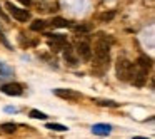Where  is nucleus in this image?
I'll list each match as a JSON object with an SVG mask.
<instances>
[{
    "label": "nucleus",
    "mask_w": 155,
    "mask_h": 139,
    "mask_svg": "<svg viewBox=\"0 0 155 139\" xmlns=\"http://www.w3.org/2000/svg\"><path fill=\"white\" fill-rule=\"evenodd\" d=\"M95 104H98V106H104V107H117V102H114V101H105V99H97L95 101Z\"/></svg>",
    "instance_id": "20"
},
{
    "label": "nucleus",
    "mask_w": 155,
    "mask_h": 139,
    "mask_svg": "<svg viewBox=\"0 0 155 139\" xmlns=\"http://www.w3.org/2000/svg\"><path fill=\"white\" fill-rule=\"evenodd\" d=\"M132 139H148V137H142V136H134Z\"/></svg>",
    "instance_id": "25"
},
{
    "label": "nucleus",
    "mask_w": 155,
    "mask_h": 139,
    "mask_svg": "<svg viewBox=\"0 0 155 139\" xmlns=\"http://www.w3.org/2000/svg\"><path fill=\"white\" fill-rule=\"evenodd\" d=\"M114 17H115V12L114 10H112V12H104V14L98 15V20H100V22H110V20H114Z\"/></svg>",
    "instance_id": "19"
},
{
    "label": "nucleus",
    "mask_w": 155,
    "mask_h": 139,
    "mask_svg": "<svg viewBox=\"0 0 155 139\" xmlns=\"http://www.w3.org/2000/svg\"><path fill=\"white\" fill-rule=\"evenodd\" d=\"M47 129H50V131H57V132H64L67 131V126L64 124H57V122H50V124H47Z\"/></svg>",
    "instance_id": "18"
},
{
    "label": "nucleus",
    "mask_w": 155,
    "mask_h": 139,
    "mask_svg": "<svg viewBox=\"0 0 155 139\" xmlns=\"http://www.w3.org/2000/svg\"><path fill=\"white\" fill-rule=\"evenodd\" d=\"M0 91L4 92V94L7 96H22L24 94V87H22L20 84H17V82H8V84H4L2 87H0Z\"/></svg>",
    "instance_id": "8"
},
{
    "label": "nucleus",
    "mask_w": 155,
    "mask_h": 139,
    "mask_svg": "<svg viewBox=\"0 0 155 139\" xmlns=\"http://www.w3.org/2000/svg\"><path fill=\"white\" fill-rule=\"evenodd\" d=\"M74 30L75 34H80V35H87L90 32V25H85V24H78V25H74Z\"/></svg>",
    "instance_id": "16"
},
{
    "label": "nucleus",
    "mask_w": 155,
    "mask_h": 139,
    "mask_svg": "<svg viewBox=\"0 0 155 139\" xmlns=\"http://www.w3.org/2000/svg\"><path fill=\"white\" fill-rule=\"evenodd\" d=\"M75 52H77L78 57L77 59H82V61H90L92 59V45L90 42L87 40L85 37H78L77 39V45H75Z\"/></svg>",
    "instance_id": "4"
},
{
    "label": "nucleus",
    "mask_w": 155,
    "mask_h": 139,
    "mask_svg": "<svg viewBox=\"0 0 155 139\" xmlns=\"http://www.w3.org/2000/svg\"><path fill=\"white\" fill-rule=\"evenodd\" d=\"M5 111H7V112H17L18 109L17 107H5Z\"/></svg>",
    "instance_id": "24"
},
{
    "label": "nucleus",
    "mask_w": 155,
    "mask_h": 139,
    "mask_svg": "<svg viewBox=\"0 0 155 139\" xmlns=\"http://www.w3.org/2000/svg\"><path fill=\"white\" fill-rule=\"evenodd\" d=\"M114 44V39L110 35L100 34L94 42V54H95V71L97 72H104L108 69L110 65V47Z\"/></svg>",
    "instance_id": "1"
},
{
    "label": "nucleus",
    "mask_w": 155,
    "mask_h": 139,
    "mask_svg": "<svg viewBox=\"0 0 155 139\" xmlns=\"http://www.w3.org/2000/svg\"><path fill=\"white\" fill-rule=\"evenodd\" d=\"M137 65H138V67H142V69H145V71H148L150 65H152V59L147 57V55H140L138 61H137Z\"/></svg>",
    "instance_id": "15"
},
{
    "label": "nucleus",
    "mask_w": 155,
    "mask_h": 139,
    "mask_svg": "<svg viewBox=\"0 0 155 139\" xmlns=\"http://www.w3.org/2000/svg\"><path fill=\"white\" fill-rule=\"evenodd\" d=\"M0 129L4 132H7V134H14L17 131V124H14V122H5V124L0 126Z\"/></svg>",
    "instance_id": "17"
},
{
    "label": "nucleus",
    "mask_w": 155,
    "mask_h": 139,
    "mask_svg": "<svg viewBox=\"0 0 155 139\" xmlns=\"http://www.w3.org/2000/svg\"><path fill=\"white\" fill-rule=\"evenodd\" d=\"M64 57H65V61H67V64L70 65V67H75V65L78 64V59L74 55V49H72L70 45H67V47H65Z\"/></svg>",
    "instance_id": "10"
},
{
    "label": "nucleus",
    "mask_w": 155,
    "mask_h": 139,
    "mask_svg": "<svg viewBox=\"0 0 155 139\" xmlns=\"http://www.w3.org/2000/svg\"><path fill=\"white\" fill-rule=\"evenodd\" d=\"M54 94L67 102H77L82 99V94L74 91V89H54Z\"/></svg>",
    "instance_id": "6"
},
{
    "label": "nucleus",
    "mask_w": 155,
    "mask_h": 139,
    "mask_svg": "<svg viewBox=\"0 0 155 139\" xmlns=\"http://www.w3.org/2000/svg\"><path fill=\"white\" fill-rule=\"evenodd\" d=\"M50 25L52 27H57V29H65V27H70V22L62 19V17H55L54 20L50 22Z\"/></svg>",
    "instance_id": "14"
},
{
    "label": "nucleus",
    "mask_w": 155,
    "mask_h": 139,
    "mask_svg": "<svg viewBox=\"0 0 155 139\" xmlns=\"http://www.w3.org/2000/svg\"><path fill=\"white\" fill-rule=\"evenodd\" d=\"M47 25H48V22L42 20V19H37V20H34L30 24V29L34 32H40V30H45V29H47Z\"/></svg>",
    "instance_id": "13"
},
{
    "label": "nucleus",
    "mask_w": 155,
    "mask_h": 139,
    "mask_svg": "<svg viewBox=\"0 0 155 139\" xmlns=\"http://www.w3.org/2000/svg\"><path fill=\"white\" fill-rule=\"evenodd\" d=\"M5 7H7L8 14H10L17 22H20V24H25V22L30 20V12H28L27 9H20V7H17V5H14L12 2H5Z\"/></svg>",
    "instance_id": "3"
},
{
    "label": "nucleus",
    "mask_w": 155,
    "mask_h": 139,
    "mask_svg": "<svg viewBox=\"0 0 155 139\" xmlns=\"http://www.w3.org/2000/svg\"><path fill=\"white\" fill-rule=\"evenodd\" d=\"M132 74H134V64L127 59H118L117 62V77L120 81H130Z\"/></svg>",
    "instance_id": "2"
},
{
    "label": "nucleus",
    "mask_w": 155,
    "mask_h": 139,
    "mask_svg": "<svg viewBox=\"0 0 155 139\" xmlns=\"http://www.w3.org/2000/svg\"><path fill=\"white\" fill-rule=\"evenodd\" d=\"M14 75V69L10 65H7L5 62H0V81H5V79H10Z\"/></svg>",
    "instance_id": "11"
},
{
    "label": "nucleus",
    "mask_w": 155,
    "mask_h": 139,
    "mask_svg": "<svg viewBox=\"0 0 155 139\" xmlns=\"http://www.w3.org/2000/svg\"><path fill=\"white\" fill-rule=\"evenodd\" d=\"M35 5H37L38 12H54V10H57V5L50 4V2H38V4H35Z\"/></svg>",
    "instance_id": "12"
},
{
    "label": "nucleus",
    "mask_w": 155,
    "mask_h": 139,
    "mask_svg": "<svg viewBox=\"0 0 155 139\" xmlns=\"http://www.w3.org/2000/svg\"><path fill=\"white\" fill-rule=\"evenodd\" d=\"M30 117H34V119H47V114H44L42 111H37V109H32Z\"/></svg>",
    "instance_id": "21"
},
{
    "label": "nucleus",
    "mask_w": 155,
    "mask_h": 139,
    "mask_svg": "<svg viewBox=\"0 0 155 139\" xmlns=\"http://www.w3.org/2000/svg\"><path fill=\"white\" fill-rule=\"evenodd\" d=\"M45 35H47V39H48V47L54 52H58V50H62V49H65L68 45L67 37L62 35V34H45Z\"/></svg>",
    "instance_id": "5"
},
{
    "label": "nucleus",
    "mask_w": 155,
    "mask_h": 139,
    "mask_svg": "<svg viewBox=\"0 0 155 139\" xmlns=\"http://www.w3.org/2000/svg\"><path fill=\"white\" fill-rule=\"evenodd\" d=\"M0 40L4 42V44H5V47H7V49H12V47H10V44H8V40L5 39V35L2 34V32H0Z\"/></svg>",
    "instance_id": "22"
},
{
    "label": "nucleus",
    "mask_w": 155,
    "mask_h": 139,
    "mask_svg": "<svg viewBox=\"0 0 155 139\" xmlns=\"http://www.w3.org/2000/svg\"><path fill=\"white\" fill-rule=\"evenodd\" d=\"M130 81L134 82V85H137V87L145 85V82H147V71L138 67V65H134V74H132Z\"/></svg>",
    "instance_id": "7"
},
{
    "label": "nucleus",
    "mask_w": 155,
    "mask_h": 139,
    "mask_svg": "<svg viewBox=\"0 0 155 139\" xmlns=\"http://www.w3.org/2000/svg\"><path fill=\"white\" fill-rule=\"evenodd\" d=\"M92 132L97 136H108L112 132V126L110 124H104V122H98V124L92 126Z\"/></svg>",
    "instance_id": "9"
},
{
    "label": "nucleus",
    "mask_w": 155,
    "mask_h": 139,
    "mask_svg": "<svg viewBox=\"0 0 155 139\" xmlns=\"http://www.w3.org/2000/svg\"><path fill=\"white\" fill-rule=\"evenodd\" d=\"M20 4H24V5H27V7H30L32 5V0H18Z\"/></svg>",
    "instance_id": "23"
}]
</instances>
